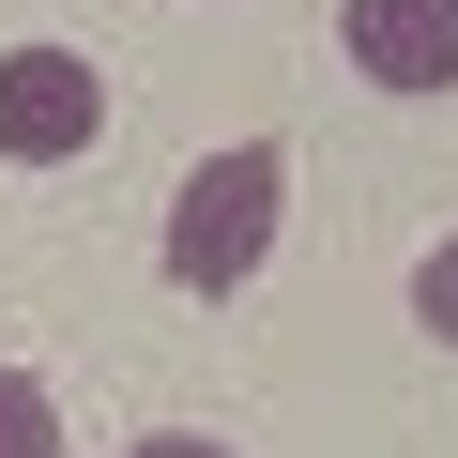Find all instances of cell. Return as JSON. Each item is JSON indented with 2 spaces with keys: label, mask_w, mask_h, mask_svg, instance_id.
<instances>
[{
  "label": "cell",
  "mask_w": 458,
  "mask_h": 458,
  "mask_svg": "<svg viewBox=\"0 0 458 458\" xmlns=\"http://www.w3.org/2000/svg\"><path fill=\"white\" fill-rule=\"evenodd\" d=\"M276 214H291V153H276V138L199 153V168L168 183V229H153L168 291H245V276L276 260Z\"/></svg>",
  "instance_id": "1"
},
{
  "label": "cell",
  "mask_w": 458,
  "mask_h": 458,
  "mask_svg": "<svg viewBox=\"0 0 458 458\" xmlns=\"http://www.w3.org/2000/svg\"><path fill=\"white\" fill-rule=\"evenodd\" d=\"M92 138H107L92 47H0V153H16V168H77Z\"/></svg>",
  "instance_id": "2"
},
{
  "label": "cell",
  "mask_w": 458,
  "mask_h": 458,
  "mask_svg": "<svg viewBox=\"0 0 458 458\" xmlns=\"http://www.w3.org/2000/svg\"><path fill=\"white\" fill-rule=\"evenodd\" d=\"M336 47L382 92H458V0H336Z\"/></svg>",
  "instance_id": "3"
},
{
  "label": "cell",
  "mask_w": 458,
  "mask_h": 458,
  "mask_svg": "<svg viewBox=\"0 0 458 458\" xmlns=\"http://www.w3.org/2000/svg\"><path fill=\"white\" fill-rule=\"evenodd\" d=\"M0 458H62V397L31 367H0Z\"/></svg>",
  "instance_id": "4"
},
{
  "label": "cell",
  "mask_w": 458,
  "mask_h": 458,
  "mask_svg": "<svg viewBox=\"0 0 458 458\" xmlns=\"http://www.w3.org/2000/svg\"><path fill=\"white\" fill-rule=\"evenodd\" d=\"M412 321H428V336H443V352H458V229H443V245H428V260H412Z\"/></svg>",
  "instance_id": "5"
},
{
  "label": "cell",
  "mask_w": 458,
  "mask_h": 458,
  "mask_svg": "<svg viewBox=\"0 0 458 458\" xmlns=\"http://www.w3.org/2000/svg\"><path fill=\"white\" fill-rule=\"evenodd\" d=\"M123 458H229L214 428H153V443H123Z\"/></svg>",
  "instance_id": "6"
}]
</instances>
